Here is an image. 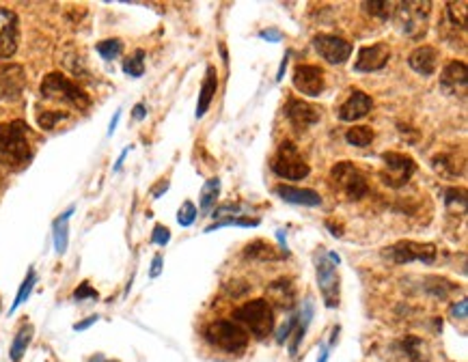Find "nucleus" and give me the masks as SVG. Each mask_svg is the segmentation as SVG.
I'll return each mask as SVG.
<instances>
[{
    "label": "nucleus",
    "instance_id": "1",
    "mask_svg": "<svg viewBox=\"0 0 468 362\" xmlns=\"http://www.w3.org/2000/svg\"><path fill=\"white\" fill-rule=\"evenodd\" d=\"M28 125L24 121H9L0 125V156L9 164L22 166L33 158L31 145H28Z\"/></svg>",
    "mask_w": 468,
    "mask_h": 362
},
{
    "label": "nucleus",
    "instance_id": "2",
    "mask_svg": "<svg viewBox=\"0 0 468 362\" xmlns=\"http://www.w3.org/2000/svg\"><path fill=\"white\" fill-rule=\"evenodd\" d=\"M39 90H41V97L43 99L65 101V104L74 106V108H78V110H86L91 106L89 95H86L76 82H71L69 78H65L61 71L48 73L46 78H43Z\"/></svg>",
    "mask_w": 468,
    "mask_h": 362
},
{
    "label": "nucleus",
    "instance_id": "3",
    "mask_svg": "<svg viewBox=\"0 0 468 362\" xmlns=\"http://www.w3.org/2000/svg\"><path fill=\"white\" fill-rule=\"evenodd\" d=\"M233 322H238L246 332H251L257 339H268L274 330V313L266 300H251L236 309Z\"/></svg>",
    "mask_w": 468,
    "mask_h": 362
},
{
    "label": "nucleus",
    "instance_id": "4",
    "mask_svg": "<svg viewBox=\"0 0 468 362\" xmlns=\"http://www.w3.org/2000/svg\"><path fill=\"white\" fill-rule=\"evenodd\" d=\"M206 339L210 345L218 347L227 354H240L248 345V332L231 319H216L208 324L206 328Z\"/></svg>",
    "mask_w": 468,
    "mask_h": 362
},
{
    "label": "nucleus",
    "instance_id": "5",
    "mask_svg": "<svg viewBox=\"0 0 468 362\" xmlns=\"http://www.w3.org/2000/svg\"><path fill=\"white\" fill-rule=\"evenodd\" d=\"M272 173L279 175L281 179L302 181L304 177H309L311 169H309V164H306V160L302 158L300 149L291 141H285V143H281L276 156L272 158Z\"/></svg>",
    "mask_w": 468,
    "mask_h": 362
},
{
    "label": "nucleus",
    "instance_id": "6",
    "mask_svg": "<svg viewBox=\"0 0 468 362\" xmlns=\"http://www.w3.org/2000/svg\"><path fill=\"white\" fill-rule=\"evenodd\" d=\"M330 179L349 201H360L362 196H367V192H369L367 177H365L362 171L352 162L334 164L332 171H330Z\"/></svg>",
    "mask_w": 468,
    "mask_h": 362
},
{
    "label": "nucleus",
    "instance_id": "7",
    "mask_svg": "<svg viewBox=\"0 0 468 362\" xmlns=\"http://www.w3.org/2000/svg\"><path fill=\"white\" fill-rule=\"evenodd\" d=\"M315 276H317L319 293H321V298H324V304L328 309H337L339 300H341V287H339L341 278H339V272H337V263H332L328 259V254L319 256Z\"/></svg>",
    "mask_w": 468,
    "mask_h": 362
},
{
    "label": "nucleus",
    "instance_id": "8",
    "mask_svg": "<svg viewBox=\"0 0 468 362\" xmlns=\"http://www.w3.org/2000/svg\"><path fill=\"white\" fill-rule=\"evenodd\" d=\"M382 160H384V171L380 173V177H382V181L391 188L406 186L417 171V162L410 156L386 151V154L382 156Z\"/></svg>",
    "mask_w": 468,
    "mask_h": 362
},
{
    "label": "nucleus",
    "instance_id": "9",
    "mask_svg": "<svg viewBox=\"0 0 468 362\" xmlns=\"http://www.w3.org/2000/svg\"><path fill=\"white\" fill-rule=\"evenodd\" d=\"M430 7H432V3H397L395 5L397 11H393V15L397 18L399 28L406 35L419 37L421 33H426Z\"/></svg>",
    "mask_w": 468,
    "mask_h": 362
},
{
    "label": "nucleus",
    "instance_id": "10",
    "mask_svg": "<svg viewBox=\"0 0 468 362\" xmlns=\"http://www.w3.org/2000/svg\"><path fill=\"white\" fill-rule=\"evenodd\" d=\"M436 246L434 244H421V241H397L391 248L384 250V256L391 259L393 263H412V261H421V263H434L436 261Z\"/></svg>",
    "mask_w": 468,
    "mask_h": 362
},
{
    "label": "nucleus",
    "instance_id": "11",
    "mask_svg": "<svg viewBox=\"0 0 468 362\" xmlns=\"http://www.w3.org/2000/svg\"><path fill=\"white\" fill-rule=\"evenodd\" d=\"M313 45L317 54L324 60H328L330 65H341L352 56V45H349V41L334 35H317L313 39Z\"/></svg>",
    "mask_w": 468,
    "mask_h": 362
},
{
    "label": "nucleus",
    "instance_id": "12",
    "mask_svg": "<svg viewBox=\"0 0 468 362\" xmlns=\"http://www.w3.org/2000/svg\"><path fill=\"white\" fill-rule=\"evenodd\" d=\"M20 22L16 11L0 7V58H11L18 50Z\"/></svg>",
    "mask_w": 468,
    "mask_h": 362
},
{
    "label": "nucleus",
    "instance_id": "13",
    "mask_svg": "<svg viewBox=\"0 0 468 362\" xmlns=\"http://www.w3.org/2000/svg\"><path fill=\"white\" fill-rule=\"evenodd\" d=\"M294 86L306 97H317L326 86L324 71L317 65H298L294 69Z\"/></svg>",
    "mask_w": 468,
    "mask_h": 362
},
{
    "label": "nucleus",
    "instance_id": "14",
    "mask_svg": "<svg viewBox=\"0 0 468 362\" xmlns=\"http://www.w3.org/2000/svg\"><path fill=\"white\" fill-rule=\"evenodd\" d=\"M391 58V48L386 43H373V45H365L358 50V56L354 60V69L362 73H371L380 71Z\"/></svg>",
    "mask_w": 468,
    "mask_h": 362
},
{
    "label": "nucleus",
    "instance_id": "15",
    "mask_svg": "<svg viewBox=\"0 0 468 362\" xmlns=\"http://www.w3.org/2000/svg\"><path fill=\"white\" fill-rule=\"evenodd\" d=\"M289 123L294 125L298 132H304L313 128L317 121L321 119V110L317 108V106L304 101V99H291L287 104V110H285Z\"/></svg>",
    "mask_w": 468,
    "mask_h": 362
},
{
    "label": "nucleus",
    "instance_id": "16",
    "mask_svg": "<svg viewBox=\"0 0 468 362\" xmlns=\"http://www.w3.org/2000/svg\"><path fill=\"white\" fill-rule=\"evenodd\" d=\"M466 84H468V69L462 60H451V63L445 65L443 73H441V86L445 93L449 95H466Z\"/></svg>",
    "mask_w": 468,
    "mask_h": 362
},
{
    "label": "nucleus",
    "instance_id": "17",
    "mask_svg": "<svg viewBox=\"0 0 468 362\" xmlns=\"http://www.w3.org/2000/svg\"><path fill=\"white\" fill-rule=\"evenodd\" d=\"M266 302L268 304H274L276 309L281 311H291L296 306V287L289 278H276L268 285L266 289Z\"/></svg>",
    "mask_w": 468,
    "mask_h": 362
},
{
    "label": "nucleus",
    "instance_id": "18",
    "mask_svg": "<svg viewBox=\"0 0 468 362\" xmlns=\"http://www.w3.org/2000/svg\"><path fill=\"white\" fill-rule=\"evenodd\" d=\"M26 84V73L20 65H5L0 69V97L16 101Z\"/></svg>",
    "mask_w": 468,
    "mask_h": 362
},
{
    "label": "nucleus",
    "instance_id": "19",
    "mask_svg": "<svg viewBox=\"0 0 468 362\" xmlns=\"http://www.w3.org/2000/svg\"><path fill=\"white\" fill-rule=\"evenodd\" d=\"M393 350L399 362H428L430 360L428 345L419 337H404L402 341L395 343Z\"/></svg>",
    "mask_w": 468,
    "mask_h": 362
},
{
    "label": "nucleus",
    "instance_id": "20",
    "mask_svg": "<svg viewBox=\"0 0 468 362\" xmlns=\"http://www.w3.org/2000/svg\"><path fill=\"white\" fill-rule=\"evenodd\" d=\"M371 108H373L371 97L367 93H362V90H354V93L349 95L339 108V119L341 121H358L362 117H367Z\"/></svg>",
    "mask_w": 468,
    "mask_h": 362
},
{
    "label": "nucleus",
    "instance_id": "21",
    "mask_svg": "<svg viewBox=\"0 0 468 362\" xmlns=\"http://www.w3.org/2000/svg\"><path fill=\"white\" fill-rule=\"evenodd\" d=\"M438 56L441 54H438L434 45H421V48H417L408 56V65L419 75H432L438 69Z\"/></svg>",
    "mask_w": 468,
    "mask_h": 362
},
{
    "label": "nucleus",
    "instance_id": "22",
    "mask_svg": "<svg viewBox=\"0 0 468 362\" xmlns=\"http://www.w3.org/2000/svg\"><path fill=\"white\" fill-rule=\"evenodd\" d=\"M276 194L281 196L283 201L291 205H302V207H319L321 205V196L315 190L309 188H294V186H279Z\"/></svg>",
    "mask_w": 468,
    "mask_h": 362
},
{
    "label": "nucleus",
    "instance_id": "23",
    "mask_svg": "<svg viewBox=\"0 0 468 362\" xmlns=\"http://www.w3.org/2000/svg\"><path fill=\"white\" fill-rule=\"evenodd\" d=\"M216 90H218V75H216V67H208L206 71V80H203L201 86V93H199V104H197V119H201L210 110V106L216 97Z\"/></svg>",
    "mask_w": 468,
    "mask_h": 362
},
{
    "label": "nucleus",
    "instance_id": "24",
    "mask_svg": "<svg viewBox=\"0 0 468 362\" xmlns=\"http://www.w3.org/2000/svg\"><path fill=\"white\" fill-rule=\"evenodd\" d=\"M244 256L253 261H279L283 256H287V252H279L272 244H268V241L259 239L244 248Z\"/></svg>",
    "mask_w": 468,
    "mask_h": 362
},
{
    "label": "nucleus",
    "instance_id": "25",
    "mask_svg": "<svg viewBox=\"0 0 468 362\" xmlns=\"http://www.w3.org/2000/svg\"><path fill=\"white\" fill-rule=\"evenodd\" d=\"M74 214V207H69L65 214H61L54 224H52V237H54V250L58 254H65L67 252V246H69V216Z\"/></svg>",
    "mask_w": 468,
    "mask_h": 362
},
{
    "label": "nucleus",
    "instance_id": "26",
    "mask_svg": "<svg viewBox=\"0 0 468 362\" xmlns=\"http://www.w3.org/2000/svg\"><path fill=\"white\" fill-rule=\"evenodd\" d=\"M311 319H313V304H311V300H306V302H304V306H302V311L298 313L296 332H294V337H291V345H289V354H291V356H296V354H298V347H300V343L304 341V335H306V330H309Z\"/></svg>",
    "mask_w": 468,
    "mask_h": 362
},
{
    "label": "nucleus",
    "instance_id": "27",
    "mask_svg": "<svg viewBox=\"0 0 468 362\" xmlns=\"http://www.w3.org/2000/svg\"><path fill=\"white\" fill-rule=\"evenodd\" d=\"M33 335H35V328L31 324H24L18 330V335H16V339H13L11 350H9V356H11L13 362H20L24 358L28 345H31V341H33Z\"/></svg>",
    "mask_w": 468,
    "mask_h": 362
},
{
    "label": "nucleus",
    "instance_id": "28",
    "mask_svg": "<svg viewBox=\"0 0 468 362\" xmlns=\"http://www.w3.org/2000/svg\"><path fill=\"white\" fill-rule=\"evenodd\" d=\"M218 194H221V179L218 177L208 179L201 188V199H199L201 201V214H210L212 207L218 201Z\"/></svg>",
    "mask_w": 468,
    "mask_h": 362
},
{
    "label": "nucleus",
    "instance_id": "29",
    "mask_svg": "<svg viewBox=\"0 0 468 362\" xmlns=\"http://www.w3.org/2000/svg\"><path fill=\"white\" fill-rule=\"evenodd\" d=\"M37 285V274H35V269H31L26 274V278H24V282L20 285V289H18V295H16V300H13V304H11V309H9V313H16L24 302L28 300V295L33 293V287Z\"/></svg>",
    "mask_w": 468,
    "mask_h": 362
},
{
    "label": "nucleus",
    "instance_id": "30",
    "mask_svg": "<svg viewBox=\"0 0 468 362\" xmlns=\"http://www.w3.org/2000/svg\"><path fill=\"white\" fill-rule=\"evenodd\" d=\"M345 141L354 147H369L373 143V130L371 128H349L345 132Z\"/></svg>",
    "mask_w": 468,
    "mask_h": 362
},
{
    "label": "nucleus",
    "instance_id": "31",
    "mask_svg": "<svg viewBox=\"0 0 468 362\" xmlns=\"http://www.w3.org/2000/svg\"><path fill=\"white\" fill-rule=\"evenodd\" d=\"M121 69H123V73L132 75V78H140V75L145 73V52L143 50H136L132 56H127L123 60Z\"/></svg>",
    "mask_w": 468,
    "mask_h": 362
},
{
    "label": "nucleus",
    "instance_id": "32",
    "mask_svg": "<svg viewBox=\"0 0 468 362\" xmlns=\"http://www.w3.org/2000/svg\"><path fill=\"white\" fill-rule=\"evenodd\" d=\"M95 50L104 60H114V58H119V54L123 52V41L121 39H104L95 45Z\"/></svg>",
    "mask_w": 468,
    "mask_h": 362
},
{
    "label": "nucleus",
    "instance_id": "33",
    "mask_svg": "<svg viewBox=\"0 0 468 362\" xmlns=\"http://www.w3.org/2000/svg\"><path fill=\"white\" fill-rule=\"evenodd\" d=\"M227 220H221V222H214V224H210L208 229H206V233H212V231H216V229H223V226H257L259 224V218H246V216H225Z\"/></svg>",
    "mask_w": 468,
    "mask_h": 362
},
{
    "label": "nucleus",
    "instance_id": "34",
    "mask_svg": "<svg viewBox=\"0 0 468 362\" xmlns=\"http://www.w3.org/2000/svg\"><path fill=\"white\" fill-rule=\"evenodd\" d=\"M466 3L462 0V3H447V13H449V20L451 24L456 26V28H462L466 30Z\"/></svg>",
    "mask_w": 468,
    "mask_h": 362
},
{
    "label": "nucleus",
    "instance_id": "35",
    "mask_svg": "<svg viewBox=\"0 0 468 362\" xmlns=\"http://www.w3.org/2000/svg\"><path fill=\"white\" fill-rule=\"evenodd\" d=\"M69 114L67 112H61V110H46V112H41L37 117V123L41 130H54L61 121H65Z\"/></svg>",
    "mask_w": 468,
    "mask_h": 362
},
{
    "label": "nucleus",
    "instance_id": "36",
    "mask_svg": "<svg viewBox=\"0 0 468 362\" xmlns=\"http://www.w3.org/2000/svg\"><path fill=\"white\" fill-rule=\"evenodd\" d=\"M365 9H369L371 15H375V18H382V20H389L393 15V9H395V3H386V0H382V3H365L362 5Z\"/></svg>",
    "mask_w": 468,
    "mask_h": 362
},
{
    "label": "nucleus",
    "instance_id": "37",
    "mask_svg": "<svg viewBox=\"0 0 468 362\" xmlns=\"http://www.w3.org/2000/svg\"><path fill=\"white\" fill-rule=\"evenodd\" d=\"M197 214H199V211H197L195 203L193 201H186V203H182V207L177 211V222L182 226H190V224L197 220Z\"/></svg>",
    "mask_w": 468,
    "mask_h": 362
},
{
    "label": "nucleus",
    "instance_id": "38",
    "mask_svg": "<svg viewBox=\"0 0 468 362\" xmlns=\"http://www.w3.org/2000/svg\"><path fill=\"white\" fill-rule=\"evenodd\" d=\"M151 241H153V244H158V246H167L169 241H171V231H169V226L158 224L156 229H153Z\"/></svg>",
    "mask_w": 468,
    "mask_h": 362
},
{
    "label": "nucleus",
    "instance_id": "39",
    "mask_svg": "<svg viewBox=\"0 0 468 362\" xmlns=\"http://www.w3.org/2000/svg\"><path fill=\"white\" fill-rule=\"evenodd\" d=\"M296 324H298V315H294V317H291V319H287V324L279 330V335H276V341H279V343L283 345V343L289 339L291 332L296 330Z\"/></svg>",
    "mask_w": 468,
    "mask_h": 362
},
{
    "label": "nucleus",
    "instance_id": "40",
    "mask_svg": "<svg viewBox=\"0 0 468 362\" xmlns=\"http://www.w3.org/2000/svg\"><path fill=\"white\" fill-rule=\"evenodd\" d=\"M451 317H453V319H460V322H466L468 319V304H466V300H460V302H456V304H451Z\"/></svg>",
    "mask_w": 468,
    "mask_h": 362
},
{
    "label": "nucleus",
    "instance_id": "41",
    "mask_svg": "<svg viewBox=\"0 0 468 362\" xmlns=\"http://www.w3.org/2000/svg\"><path fill=\"white\" fill-rule=\"evenodd\" d=\"M86 298H91V300H97V291L93 289V287L89 282H82L78 289L74 291V300H86Z\"/></svg>",
    "mask_w": 468,
    "mask_h": 362
},
{
    "label": "nucleus",
    "instance_id": "42",
    "mask_svg": "<svg viewBox=\"0 0 468 362\" xmlns=\"http://www.w3.org/2000/svg\"><path fill=\"white\" fill-rule=\"evenodd\" d=\"M259 37L263 39V41H272V43H276V41H281L283 39V35L279 33V30H261V33H259Z\"/></svg>",
    "mask_w": 468,
    "mask_h": 362
},
{
    "label": "nucleus",
    "instance_id": "43",
    "mask_svg": "<svg viewBox=\"0 0 468 362\" xmlns=\"http://www.w3.org/2000/svg\"><path fill=\"white\" fill-rule=\"evenodd\" d=\"M95 322H99V315H91V317H86V319H84L82 324H76V326H74V330H76V332H82V330H86V328H91Z\"/></svg>",
    "mask_w": 468,
    "mask_h": 362
},
{
    "label": "nucleus",
    "instance_id": "44",
    "mask_svg": "<svg viewBox=\"0 0 468 362\" xmlns=\"http://www.w3.org/2000/svg\"><path fill=\"white\" fill-rule=\"evenodd\" d=\"M160 272H162V256H156V259L151 261V272H149V274H151V278H156V276H160Z\"/></svg>",
    "mask_w": 468,
    "mask_h": 362
},
{
    "label": "nucleus",
    "instance_id": "45",
    "mask_svg": "<svg viewBox=\"0 0 468 362\" xmlns=\"http://www.w3.org/2000/svg\"><path fill=\"white\" fill-rule=\"evenodd\" d=\"M145 114H147V108H145L143 104H136V106H134V110H132V117H134L136 121H143Z\"/></svg>",
    "mask_w": 468,
    "mask_h": 362
},
{
    "label": "nucleus",
    "instance_id": "46",
    "mask_svg": "<svg viewBox=\"0 0 468 362\" xmlns=\"http://www.w3.org/2000/svg\"><path fill=\"white\" fill-rule=\"evenodd\" d=\"M119 119H121V110H116L114 117H112V121H110V125H108V134H110V136L114 134L116 125H119Z\"/></svg>",
    "mask_w": 468,
    "mask_h": 362
},
{
    "label": "nucleus",
    "instance_id": "47",
    "mask_svg": "<svg viewBox=\"0 0 468 362\" xmlns=\"http://www.w3.org/2000/svg\"><path fill=\"white\" fill-rule=\"evenodd\" d=\"M287 60H289V54H285L283 63H281V69H279V73H276V80H283V73H285V69H287Z\"/></svg>",
    "mask_w": 468,
    "mask_h": 362
},
{
    "label": "nucleus",
    "instance_id": "48",
    "mask_svg": "<svg viewBox=\"0 0 468 362\" xmlns=\"http://www.w3.org/2000/svg\"><path fill=\"white\" fill-rule=\"evenodd\" d=\"M127 154H130V147H125V149H123V154L119 156V160H116V164H114V171H119V169H121V164H123V160H125V156H127Z\"/></svg>",
    "mask_w": 468,
    "mask_h": 362
},
{
    "label": "nucleus",
    "instance_id": "49",
    "mask_svg": "<svg viewBox=\"0 0 468 362\" xmlns=\"http://www.w3.org/2000/svg\"><path fill=\"white\" fill-rule=\"evenodd\" d=\"M167 190H169V184H167V181H162V186H160L158 190H153V196L158 199V196H160V194H164Z\"/></svg>",
    "mask_w": 468,
    "mask_h": 362
},
{
    "label": "nucleus",
    "instance_id": "50",
    "mask_svg": "<svg viewBox=\"0 0 468 362\" xmlns=\"http://www.w3.org/2000/svg\"><path fill=\"white\" fill-rule=\"evenodd\" d=\"M317 362H328V352L324 350V352H321V356H319V360Z\"/></svg>",
    "mask_w": 468,
    "mask_h": 362
},
{
    "label": "nucleus",
    "instance_id": "51",
    "mask_svg": "<svg viewBox=\"0 0 468 362\" xmlns=\"http://www.w3.org/2000/svg\"><path fill=\"white\" fill-rule=\"evenodd\" d=\"M91 362H101V356H95V358H93Z\"/></svg>",
    "mask_w": 468,
    "mask_h": 362
},
{
    "label": "nucleus",
    "instance_id": "52",
    "mask_svg": "<svg viewBox=\"0 0 468 362\" xmlns=\"http://www.w3.org/2000/svg\"><path fill=\"white\" fill-rule=\"evenodd\" d=\"M106 362H119V360H106Z\"/></svg>",
    "mask_w": 468,
    "mask_h": 362
}]
</instances>
